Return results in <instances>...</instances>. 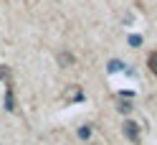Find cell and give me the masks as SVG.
<instances>
[{
  "instance_id": "obj_8",
  "label": "cell",
  "mask_w": 157,
  "mask_h": 145,
  "mask_svg": "<svg viewBox=\"0 0 157 145\" xmlns=\"http://www.w3.org/2000/svg\"><path fill=\"white\" fill-rule=\"evenodd\" d=\"M129 110H132L129 102H122V104H119V112H129Z\"/></svg>"
},
{
  "instance_id": "obj_2",
  "label": "cell",
  "mask_w": 157,
  "mask_h": 145,
  "mask_svg": "<svg viewBox=\"0 0 157 145\" xmlns=\"http://www.w3.org/2000/svg\"><path fill=\"white\" fill-rule=\"evenodd\" d=\"M5 110H8V112H13V110H15V102H13V89H8V92H5Z\"/></svg>"
},
{
  "instance_id": "obj_6",
  "label": "cell",
  "mask_w": 157,
  "mask_h": 145,
  "mask_svg": "<svg viewBox=\"0 0 157 145\" xmlns=\"http://www.w3.org/2000/svg\"><path fill=\"white\" fill-rule=\"evenodd\" d=\"M89 135H91V130L86 127V125H84V127H78V138H84V140H86V138H89Z\"/></svg>"
},
{
  "instance_id": "obj_4",
  "label": "cell",
  "mask_w": 157,
  "mask_h": 145,
  "mask_svg": "<svg viewBox=\"0 0 157 145\" xmlns=\"http://www.w3.org/2000/svg\"><path fill=\"white\" fill-rule=\"evenodd\" d=\"M58 61L61 64H74V56L71 54H58Z\"/></svg>"
},
{
  "instance_id": "obj_5",
  "label": "cell",
  "mask_w": 157,
  "mask_h": 145,
  "mask_svg": "<svg viewBox=\"0 0 157 145\" xmlns=\"http://www.w3.org/2000/svg\"><path fill=\"white\" fill-rule=\"evenodd\" d=\"M122 69H124L122 61H109V71H122Z\"/></svg>"
},
{
  "instance_id": "obj_3",
  "label": "cell",
  "mask_w": 157,
  "mask_h": 145,
  "mask_svg": "<svg viewBox=\"0 0 157 145\" xmlns=\"http://www.w3.org/2000/svg\"><path fill=\"white\" fill-rule=\"evenodd\" d=\"M147 64H150V69H152V74L157 76V51H152V54H150V61H147Z\"/></svg>"
},
{
  "instance_id": "obj_1",
  "label": "cell",
  "mask_w": 157,
  "mask_h": 145,
  "mask_svg": "<svg viewBox=\"0 0 157 145\" xmlns=\"http://www.w3.org/2000/svg\"><path fill=\"white\" fill-rule=\"evenodd\" d=\"M122 132H124V138L127 140H132V143H140V125L132 122V120H127L122 125Z\"/></svg>"
},
{
  "instance_id": "obj_7",
  "label": "cell",
  "mask_w": 157,
  "mask_h": 145,
  "mask_svg": "<svg viewBox=\"0 0 157 145\" xmlns=\"http://www.w3.org/2000/svg\"><path fill=\"white\" fill-rule=\"evenodd\" d=\"M140 43H142V36H129V46H134V48H137Z\"/></svg>"
}]
</instances>
